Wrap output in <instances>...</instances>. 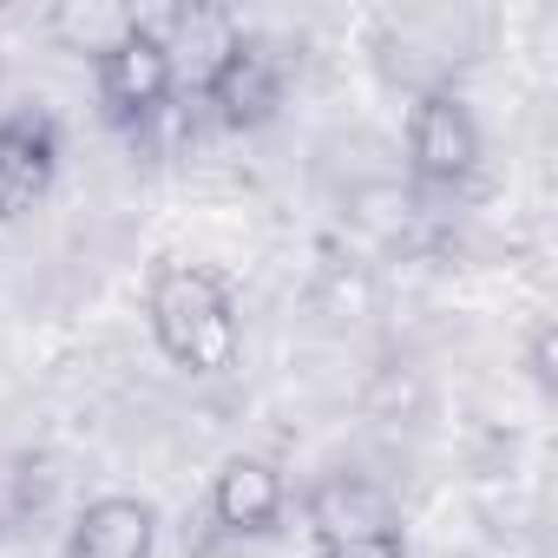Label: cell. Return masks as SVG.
I'll use <instances>...</instances> for the list:
<instances>
[{"instance_id": "1", "label": "cell", "mask_w": 558, "mask_h": 558, "mask_svg": "<svg viewBox=\"0 0 558 558\" xmlns=\"http://www.w3.org/2000/svg\"><path fill=\"white\" fill-rule=\"evenodd\" d=\"M145 316H151V342L165 349V362L197 381L230 375L243 355L236 296L210 263H158L151 290H145Z\"/></svg>"}, {"instance_id": "2", "label": "cell", "mask_w": 558, "mask_h": 558, "mask_svg": "<svg viewBox=\"0 0 558 558\" xmlns=\"http://www.w3.org/2000/svg\"><path fill=\"white\" fill-rule=\"evenodd\" d=\"M93 93H99V119L112 125V132H125V138H138L145 125H158L171 106H178V66H171V53H165V40H158V27H151V14L138 21V34L132 40H119L99 66H93Z\"/></svg>"}, {"instance_id": "3", "label": "cell", "mask_w": 558, "mask_h": 558, "mask_svg": "<svg viewBox=\"0 0 558 558\" xmlns=\"http://www.w3.org/2000/svg\"><path fill=\"white\" fill-rule=\"evenodd\" d=\"M480 158H486V138L473 106L453 86H421L408 106V178L427 191H453L480 171Z\"/></svg>"}, {"instance_id": "4", "label": "cell", "mask_w": 558, "mask_h": 558, "mask_svg": "<svg viewBox=\"0 0 558 558\" xmlns=\"http://www.w3.org/2000/svg\"><path fill=\"white\" fill-rule=\"evenodd\" d=\"M283 93H290V66H283V53L243 27V40L223 53V66L204 80L197 99L210 106V119H217L223 132H263L276 112H283Z\"/></svg>"}, {"instance_id": "5", "label": "cell", "mask_w": 558, "mask_h": 558, "mask_svg": "<svg viewBox=\"0 0 558 558\" xmlns=\"http://www.w3.org/2000/svg\"><path fill=\"white\" fill-rule=\"evenodd\" d=\"M303 525L316 545H355V538H401L395 493L368 473H323L303 493Z\"/></svg>"}, {"instance_id": "6", "label": "cell", "mask_w": 558, "mask_h": 558, "mask_svg": "<svg viewBox=\"0 0 558 558\" xmlns=\"http://www.w3.org/2000/svg\"><path fill=\"white\" fill-rule=\"evenodd\" d=\"M290 512V480L263 453H230L210 480V525L223 538H269Z\"/></svg>"}, {"instance_id": "7", "label": "cell", "mask_w": 558, "mask_h": 558, "mask_svg": "<svg viewBox=\"0 0 558 558\" xmlns=\"http://www.w3.org/2000/svg\"><path fill=\"white\" fill-rule=\"evenodd\" d=\"M60 178V125L47 112H0V217L34 210Z\"/></svg>"}, {"instance_id": "8", "label": "cell", "mask_w": 558, "mask_h": 558, "mask_svg": "<svg viewBox=\"0 0 558 558\" xmlns=\"http://www.w3.org/2000/svg\"><path fill=\"white\" fill-rule=\"evenodd\" d=\"M151 545H158V506L138 493L86 499L66 532V558H151Z\"/></svg>"}, {"instance_id": "9", "label": "cell", "mask_w": 558, "mask_h": 558, "mask_svg": "<svg viewBox=\"0 0 558 558\" xmlns=\"http://www.w3.org/2000/svg\"><path fill=\"white\" fill-rule=\"evenodd\" d=\"M151 27H158L165 53H171V66H178V86H191V93H204V80L223 66V53L243 40L236 14H223V8H171V14H158Z\"/></svg>"}, {"instance_id": "10", "label": "cell", "mask_w": 558, "mask_h": 558, "mask_svg": "<svg viewBox=\"0 0 558 558\" xmlns=\"http://www.w3.org/2000/svg\"><path fill=\"white\" fill-rule=\"evenodd\" d=\"M138 8H119V0H60V8L47 14V40L60 47V53H73V60H106L119 40H132L138 34Z\"/></svg>"}, {"instance_id": "11", "label": "cell", "mask_w": 558, "mask_h": 558, "mask_svg": "<svg viewBox=\"0 0 558 558\" xmlns=\"http://www.w3.org/2000/svg\"><path fill=\"white\" fill-rule=\"evenodd\" d=\"M349 217H355L368 236L401 243V236L414 230V217H421V197H414V184H362L355 204H349Z\"/></svg>"}, {"instance_id": "12", "label": "cell", "mask_w": 558, "mask_h": 558, "mask_svg": "<svg viewBox=\"0 0 558 558\" xmlns=\"http://www.w3.org/2000/svg\"><path fill=\"white\" fill-rule=\"evenodd\" d=\"M525 375H532L545 395L558 388V329H551V323H538V329H532V349H525Z\"/></svg>"}, {"instance_id": "13", "label": "cell", "mask_w": 558, "mask_h": 558, "mask_svg": "<svg viewBox=\"0 0 558 558\" xmlns=\"http://www.w3.org/2000/svg\"><path fill=\"white\" fill-rule=\"evenodd\" d=\"M316 558H408V538H355V545H323Z\"/></svg>"}]
</instances>
